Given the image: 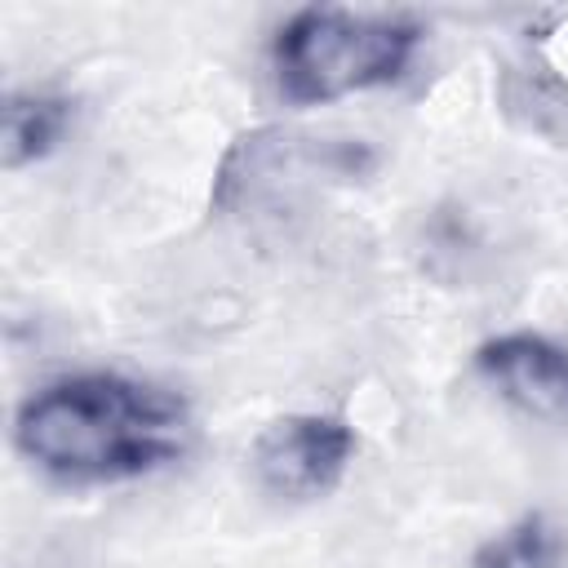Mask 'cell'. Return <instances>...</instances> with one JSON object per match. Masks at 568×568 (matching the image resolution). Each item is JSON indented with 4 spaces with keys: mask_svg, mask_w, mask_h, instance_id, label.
Here are the masks:
<instances>
[{
    "mask_svg": "<svg viewBox=\"0 0 568 568\" xmlns=\"http://www.w3.org/2000/svg\"><path fill=\"white\" fill-rule=\"evenodd\" d=\"M559 564H564V532L541 510L515 519L470 559V568H559Z\"/></svg>",
    "mask_w": 568,
    "mask_h": 568,
    "instance_id": "7",
    "label": "cell"
},
{
    "mask_svg": "<svg viewBox=\"0 0 568 568\" xmlns=\"http://www.w3.org/2000/svg\"><path fill=\"white\" fill-rule=\"evenodd\" d=\"M71 124V98L53 89H18L4 98V169L36 164L58 146V138Z\"/></svg>",
    "mask_w": 568,
    "mask_h": 568,
    "instance_id": "6",
    "label": "cell"
},
{
    "mask_svg": "<svg viewBox=\"0 0 568 568\" xmlns=\"http://www.w3.org/2000/svg\"><path fill=\"white\" fill-rule=\"evenodd\" d=\"M422 27L404 13H355L337 4L297 9L271 44L275 84L288 102H333L404 75Z\"/></svg>",
    "mask_w": 568,
    "mask_h": 568,
    "instance_id": "2",
    "label": "cell"
},
{
    "mask_svg": "<svg viewBox=\"0 0 568 568\" xmlns=\"http://www.w3.org/2000/svg\"><path fill=\"white\" fill-rule=\"evenodd\" d=\"M13 444L67 484H115L178 462L191 444L186 399L124 373H71L22 399Z\"/></svg>",
    "mask_w": 568,
    "mask_h": 568,
    "instance_id": "1",
    "label": "cell"
},
{
    "mask_svg": "<svg viewBox=\"0 0 568 568\" xmlns=\"http://www.w3.org/2000/svg\"><path fill=\"white\" fill-rule=\"evenodd\" d=\"M377 155L359 138H320L297 129H253L240 133L217 173H213V209L217 213H244L262 204H280L311 182H351L373 173Z\"/></svg>",
    "mask_w": 568,
    "mask_h": 568,
    "instance_id": "3",
    "label": "cell"
},
{
    "mask_svg": "<svg viewBox=\"0 0 568 568\" xmlns=\"http://www.w3.org/2000/svg\"><path fill=\"white\" fill-rule=\"evenodd\" d=\"M351 457H355V430L333 413L275 417L248 453L257 484L288 501H311L333 493Z\"/></svg>",
    "mask_w": 568,
    "mask_h": 568,
    "instance_id": "4",
    "label": "cell"
},
{
    "mask_svg": "<svg viewBox=\"0 0 568 568\" xmlns=\"http://www.w3.org/2000/svg\"><path fill=\"white\" fill-rule=\"evenodd\" d=\"M475 368L524 413L568 422V346L541 333H501L475 351Z\"/></svg>",
    "mask_w": 568,
    "mask_h": 568,
    "instance_id": "5",
    "label": "cell"
}]
</instances>
